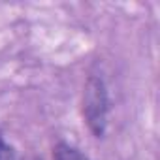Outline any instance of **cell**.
<instances>
[{
  "label": "cell",
  "instance_id": "obj_1",
  "mask_svg": "<svg viewBox=\"0 0 160 160\" xmlns=\"http://www.w3.org/2000/svg\"><path fill=\"white\" fill-rule=\"evenodd\" d=\"M108 113H109V96L102 77L91 75L87 79L83 92V117L87 126L96 138H102L108 128Z\"/></svg>",
  "mask_w": 160,
  "mask_h": 160
},
{
  "label": "cell",
  "instance_id": "obj_2",
  "mask_svg": "<svg viewBox=\"0 0 160 160\" xmlns=\"http://www.w3.org/2000/svg\"><path fill=\"white\" fill-rule=\"evenodd\" d=\"M53 160H91V158L87 154H83L77 147L60 141L53 149Z\"/></svg>",
  "mask_w": 160,
  "mask_h": 160
},
{
  "label": "cell",
  "instance_id": "obj_3",
  "mask_svg": "<svg viewBox=\"0 0 160 160\" xmlns=\"http://www.w3.org/2000/svg\"><path fill=\"white\" fill-rule=\"evenodd\" d=\"M0 160H17L13 147L10 143H6L2 136H0Z\"/></svg>",
  "mask_w": 160,
  "mask_h": 160
}]
</instances>
